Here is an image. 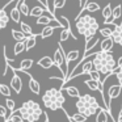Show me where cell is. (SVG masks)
I'll use <instances>...</instances> for the list:
<instances>
[{
	"label": "cell",
	"instance_id": "obj_1",
	"mask_svg": "<svg viewBox=\"0 0 122 122\" xmlns=\"http://www.w3.org/2000/svg\"><path fill=\"white\" fill-rule=\"evenodd\" d=\"M93 70L98 71L101 75H110L116 72L117 61L114 59L112 53H105V51H98L93 55Z\"/></svg>",
	"mask_w": 122,
	"mask_h": 122
},
{
	"label": "cell",
	"instance_id": "obj_2",
	"mask_svg": "<svg viewBox=\"0 0 122 122\" xmlns=\"http://www.w3.org/2000/svg\"><path fill=\"white\" fill-rule=\"evenodd\" d=\"M76 30L79 34L84 36L85 41H89L91 38L96 37V33L100 30L97 20L91 15H83L76 17Z\"/></svg>",
	"mask_w": 122,
	"mask_h": 122
},
{
	"label": "cell",
	"instance_id": "obj_3",
	"mask_svg": "<svg viewBox=\"0 0 122 122\" xmlns=\"http://www.w3.org/2000/svg\"><path fill=\"white\" fill-rule=\"evenodd\" d=\"M76 110L77 113L80 114H84L85 117H92V116H96L100 109V105H98L97 100H96L93 96L91 95H83L80 96L79 98L76 100Z\"/></svg>",
	"mask_w": 122,
	"mask_h": 122
},
{
	"label": "cell",
	"instance_id": "obj_4",
	"mask_svg": "<svg viewBox=\"0 0 122 122\" xmlns=\"http://www.w3.org/2000/svg\"><path fill=\"white\" fill-rule=\"evenodd\" d=\"M64 101H66V98H64L62 91L58 89V88H50L42 96V102L45 105V108L53 112L63 108Z\"/></svg>",
	"mask_w": 122,
	"mask_h": 122
},
{
	"label": "cell",
	"instance_id": "obj_5",
	"mask_svg": "<svg viewBox=\"0 0 122 122\" xmlns=\"http://www.w3.org/2000/svg\"><path fill=\"white\" fill-rule=\"evenodd\" d=\"M19 113L21 114V117L24 118V121L28 122H37L41 117L43 116L45 112L41 109L40 104L37 101L28 100L21 105V108L19 109Z\"/></svg>",
	"mask_w": 122,
	"mask_h": 122
},
{
	"label": "cell",
	"instance_id": "obj_6",
	"mask_svg": "<svg viewBox=\"0 0 122 122\" xmlns=\"http://www.w3.org/2000/svg\"><path fill=\"white\" fill-rule=\"evenodd\" d=\"M53 59H54V63H55V66L62 71V75H63L64 80H66L67 72H68V66H67V62H66V54H64V51H63V49H62L61 45H59L58 49L55 50Z\"/></svg>",
	"mask_w": 122,
	"mask_h": 122
},
{
	"label": "cell",
	"instance_id": "obj_7",
	"mask_svg": "<svg viewBox=\"0 0 122 122\" xmlns=\"http://www.w3.org/2000/svg\"><path fill=\"white\" fill-rule=\"evenodd\" d=\"M9 67H11V66H9ZM11 70L13 71V76H12V79H11V88L17 93V95H19V93L21 92V89H22V80H21V77L19 76L16 68L11 67Z\"/></svg>",
	"mask_w": 122,
	"mask_h": 122
},
{
	"label": "cell",
	"instance_id": "obj_8",
	"mask_svg": "<svg viewBox=\"0 0 122 122\" xmlns=\"http://www.w3.org/2000/svg\"><path fill=\"white\" fill-rule=\"evenodd\" d=\"M121 92H122V85L112 84L110 87H109V89H108V98H109V101L118 98L119 95H121Z\"/></svg>",
	"mask_w": 122,
	"mask_h": 122
},
{
	"label": "cell",
	"instance_id": "obj_9",
	"mask_svg": "<svg viewBox=\"0 0 122 122\" xmlns=\"http://www.w3.org/2000/svg\"><path fill=\"white\" fill-rule=\"evenodd\" d=\"M20 1H21V0H17L16 5H15L13 8L11 9V12H9V17H11V20L13 22H16V24H20V22H21V16H22L21 12H20V9H19Z\"/></svg>",
	"mask_w": 122,
	"mask_h": 122
},
{
	"label": "cell",
	"instance_id": "obj_10",
	"mask_svg": "<svg viewBox=\"0 0 122 122\" xmlns=\"http://www.w3.org/2000/svg\"><path fill=\"white\" fill-rule=\"evenodd\" d=\"M112 119H113V117L106 109H98L97 114H96V122H109Z\"/></svg>",
	"mask_w": 122,
	"mask_h": 122
},
{
	"label": "cell",
	"instance_id": "obj_11",
	"mask_svg": "<svg viewBox=\"0 0 122 122\" xmlns=\"http://www.w3.org/2000/svg\"><path fill=\"white\" fill-rule=\"evenodd\" d=\"M114 46V41L112 37L109 38H104L102 41H100V51H105V53H110L113 50Z\"/></svg>",
	"mask_w": 122,
	"mask_h": 122
},
{
	"label": "cell",
	"instance_id": "obj_12",
	"mask_svg": "<svg viewBox=\"0 0 122 122\" xmlns=\"http://www.w3.org/2000/svg\"><path fill=\"white\" fill-rule=\"evenodd\" d=\"M37 64L40 67H42V68H45V70H49V68H51L53 66H55L54 59L51 58V56H49V55H45V56H42L41 59H38Z\"/></svg>",
	"mask_w": 122,
	"mask_h": 122
},
{
	"label": "cell",
	"instance_id": "obj_13",
	"mask_svg": "<svg viewBox=\"0 0 122 122\" xmlns=\"http://www.w3.org/2000/svg\"><path fill=\"white\" fill-rule=\"evenodd\" d=\"M112 38H113L114 43H118L119 46H122V24L116 25L112 33Z\"/></svg>",
	"mask_w": 122,
	"mask_h": 122
},
{
	"label": "cell",
	"instance_id": "obj_14",
	"mask_svg": "<svg viewBox=\"0 0 122 122\" xmlns=\"http://www.w3.org/2000/svg\"><path fill=\"white\" fill-rule=\"evenodd\" d=\"M26 74H28V71H26ZM28 76H29V89L32 91L34 95H40V92H41V85H40V83H38L30 74H28Z\"/></svg>",
	"mask_w": 122,
	"mask_h": 122
},
{
	"label": "cell",
	"instance_id": "obj_15",
	"mask_svg": "<svg viewBox=\"0 0 122 122\" xmlns=\"http://www.w3.org/2000/svg\"><path fill=\"white\" fill-rule=\"evenodd\" d=\"M70 37H72L74 40H77V37L71 32V28H62L61 36H59V41H61V42H64V41H67Z\"/></svg>",
	"mask_w": 122,
	"mask_h": 122
},
{
	"label": "cell",
	"instance_id": "obj_16",
	"mask_svg": "<svg viewBox=\"0 0 122 122\" xmlns=\"http://www.w3.org/2000/svg\"><path fill=\"white\" fill-rule=\"evenodd\" d=\"M81 61L80 58V51L79 50H71L66 54V62H67V66H70L71 62H75V61Z\"/></svg>",
	"mask_w": 122,
	"mask_h": 122
},
{
	"label": "cell",
	"instance_id": "obj_17",
	"mask_svg": "<svg viewBox=\"0 0 122 122\" xmlns=\"http://www.w3.org/2000/svg\"><path fill=\"white\" fill-rule=\"evenodd\" d=\"M9 19H11V17L7 15L5 9H4V8H0V30H3L4 28L8 26Z\"/></svg>",
	"mask_w": 122,
	"mask_h": 122
},
{
	"label": "cell",
	"instance_id": "obj_18",
	"mask_svg": "<svg viewBox=\"0 0 122 122\" xmlns=\"http://www.w3.org/2000/svg\"><path fill=\"white\" fill-rule=\"evenodd\" d=\"M64 113H66V116L68 117V119H70L71 122H87V121H88V117H85L84 114L76 113V114H72V116H70V114L67 113V110H64Z\"/></svg>",
	"mask_w": 122,
	"mask_h": 122
},
{
	"label": "cell",
	"instance_id": "obj_19",
	"mask_svg": "<svg viewBox=\"0 0 122 122\" xmlns=\"http://www.w3.org/2000/svg\"><path fill=\"white\" fill-rule=\"evenodd\" d=\"M36 43H37V34L28 36L26 40H25V50L26 51L32 50V49L36 46Z\"/></svg>",
	"mask_w": 122,
	"mask_h": 122
},
{
	"label": "cell",
	"instance_id": "obj_20",
	"mask_svg": "<svg viewBox=\"0 0 122 122\" xmlns=\"http://www.w3.org/2000/svg\"><path fill=\"white\" fill-rule=\"evenodd\" d=\"M33 63H34V61L30 58H26V59H22L21 62H20V67H19V71H28V70L32 68Z\"/></svg>",
	"mask_w": 122,
	"mask_h": 122
},
{
	"label": "cell",
	"instance_id": "obj_21",
	"mask_svg": "<svg viewBox=\"0 0 122 122\" xmlns=\"http://www.w3.org/2000/svg\"><path fill=\"white\" fill-rule=\"evenodd\" d=\"M45 12H49V11H47V9H46L43 5H38V7H34V8L30 11V15H29V16H30V17H37V19H38V17L42 16Z\"/></svg>",
	"mask_w": 122,
	"mask_h": 122
},
{
	"label": "cell",
	"instance_id": "obj_22",
	"mask_svg": "<svg viewBox=\"0 0 122 122\" xmlns=\"http://www.w3.org/2000/svg\"><path fill=\"white\" fill-rule=\"evenodd\" d=\"M51 21H56V20L54 19L53 16H43V15H42V16L38 17L36 22H37V25H45V26H47V25H50ZM56 22H58V21H56Z\"/></svg>",
	"mask_w": 122,
	"mask_h": 122
},
{
	"label": "cell",
	"instance_id": "obj_23",
	"mask_svg": "<svg viewBox=\"0 0 122 122\" xmlns=\"http://www.w3.org/2000/svg\"><path fill=\"white\" fill-rule=\"evenodd\" d=\"M55 28H59V26H51V25L45 26V28H43V30L41 32V38H42V40H45V38L51 37V36H53V33H54V30H55ZM61 29H62V28H61Z\"/></svg>",
	"mask_w": 122,
	"mask_h": 122
},
{
	"label": "cell",
	"instance_id": "obj_24",
	"mask_svg": "<svg viewBox=\"0 0 122 122\" xmlns=\"http://www.w3.org/2000/svg\"><path fill=\"white\" fill-rule=\"evenodd\" d=\"M101 15H102V17H104V21L113 17V8H112V4H110V3H108L105 7H104V9H102V12H101Z\"/></svg>",
	"mask_w": 122,
	"mask_h": 122
},
{
	"label": "cell",
	"instance_id": "obj_25",
	"mask_svg": "<svg viewBox=\"0 0 122 122\" xmlns=\"http://www.w3.org/2000/svg\"><path fill=\"white\" fill-rule=\"evenodd\" d=\"M19 9H20V12H21V15H22V16H25V17H28V16L30 15L29 4L26 3V0H21V1H20Z\"/></svg>",
	"mask_w": 122,
	"mask_h": 122
},
{
	"label": "cell",
	"instance_id": "obj_26",
	"mask_svg": "<svg viewBox=\"0 0 122 122\" xmlns=\"http://www.w3.org/2000/svg\"><path fill=\"white\" fill-rule=\"evenodd\" d=\"M84 84L87 85V87L89 88L91 91H100V88H101L100 81H96V80H92V79L85 80V81H84Z\"/></svg>",
	"mask_w": 122,
	"mask_h": 122
},
{
	"label": "cell",
	"instance_id": "obj_27",
	"mask_svg": "<svg viewBox=\"0 0 122 122\" xmlns=\"http://www.w3.org/2000/svg\"><path fill=\"white\" fill-rule=\"evenodd\" d=\"M98 43H100V40H98L97 37H93V38H91L89 41H85V51H89V50H92V49H95Z\"/></svg>",
	"mask_w": 122,
	"mask_h": 122
},
{
	"label": "cell",
	"instance_id": "obj_28",
	"mask_svg": "<svg viewBox=\"0 0 122 122\" xmlns=\"http://www.w3.org/2000/svg\"><path fill=\"white\" fill-rule=\"evenodd\" d=\"M11 33H12V37H13L15 40L17 41V42H21V41H25V40H26V37H28V36H26V34H24V33H22L21 30L12 29V30H11Z\"/></svg>",
	"mask_w": 122,
	"mask_h": 122
},
{
	"label": "cell",
	"instance_id": "obj_29",
	"mask_svg": "<svg viewBox=\"0 0 122 122\" xmlns=\"http://www.w3.org/2000/svg\"><path fill=\"white\" fill-rule=\"evenodd\" d=\"M98 9H100V5H98L97 3H95V1H88V3L85 4V7H84V11L89 12V13L97 12Z\"/></svg>",
	"mask_w": 122,
	"mask_h": 122
},
{
	"label": "cell",
	"instance_id": "obj_30",
	"mask_svg": "<svg viewBox=\"0 0 122 122\" xmlns=\"http://www.w3.org/2000/svg\"><path fill=\"white\" fill-rule=\"evenodd\" d=\"M64 91H66V93L70 96V97H76V98H79L80 96V92H79V89H77L76 87H66L64 88Z\"/></svg>",
	"mask_w": 122,
	"mask_h": 122
},
{
	"label": "cell",
	"instance_id": "obj_31",
	"mask_svg": "<svg viewBox=\"0 0 122 122\" xmlns=\"http://www.w3.org/2000/svg\"><path fill=\"white\" fill-rule=\"evenodd\" d=\"M20 28H21V32L24 33V34H26V36H33L34 33H33V29H32V26H30L29 24H26V22H20Z\"/></svg>",
	"mask_w": 122,
	"mask_h": 122
},
{
	"label": "cell",
	"instance_id": "obj_32",
	"mask_svg": "<svg viewBox=\"0 0 122 122\" xmlns=\"http://www.w3.org/2000/svg\"><path fill=\"white\" fill-rule=\"evenodd\" d=\"M24 50H25V41L16 42V45H15V47H13V54L15 55H19V54H21Z\"/></svg>",
	"mask_w": 122,
	"mask_h": 122
},
{
	"label": "cell",
	"instance_id": "obj_33",
	"mask_svg": "<svg viewBox=\"0 0 122 122\" xmlns=\"http://www.w3.org/2000/svg\"><path fill=\"white\" fill-rule=\"evenodd\" d=\"M0 95H3L5 98L11 97V88L5 84H0Z\"/></svg>",
	"mask_w": 122,
	"mask_h": 122
},
{
	"label": "cell",
	"instance_id": "obj_34",
	"mask_svg": "<svg viewBox=\"0 0 122 122\" xmlns=\"http://www.w3.org/2000/svg\"><path fill=\"white\" fill-rule=\"evenodd\" d=\"M7 122H25L24 121V118L21 117V114L20 113H12L11 116H9V118H8V121Z\"/></svg>",
	"mask_w": 122,
	"mask_h": 122
},
{
	"label": "cell",
	"instance_id": "obj_35",
	"mask_svg": "<svg viewBox=\"0 0 122 122\" xmlns=\"http://www.w3.org/2000/svg\"><path fill=\"white\" fill-rule=\"evenodd\" d=\"M121 16H122V5L118 4V5H116L113 8V20L116 21V20H118Z\"/></svg>",
	"mask_w": 122,
	"mask_h": 122
},
{
	"label": "cell",
	"instance_id": "obj_36",
	"mask_svg": "<svg viewBox=\"0 0 122 122\" xmlns=\"http://www.w3.org/2000/svg\"><path fill=\"white\" fill-rule=\"evenodd\" d=\"M98 33L101 34V37H104V38H109V37H112L113 29H112V28H101V29L98 30Z\"/></svg>",
	"mask_w": 122,
	"mask_h": 122
},
{
	"label": "cell",
	"instance_id": "obj_37",
	"mask_svg": "<svg viewBox=\"0 0 122 122\" xmlns=\"http://www.w3.org/2000/svg\"><path fill=\"white\" fill-rule=\"evenodd\" d=\"M67 0H54L53 1V8H54V12L58 11V9L63 8L64 5H66Z\"/></svg>",
	"mask_w": 122,
	"mask_h": 122
},
{
	"label": "cell",
	"instance_id": "obj_38",
	"mask_svg": "<svg viewBox=\"0 0 122 122\" xmlns=\"http://www.w3.org/2000/svg\"><path fill=\"white\" fill-rule=\"evenodd\" d=\"M5 106L9 112L13 113V110L16 109V102H15V100H12L11 97H8V98H5Z\"/></svg>",
	"mask_w": 122,
	"mask_h": 122
},
{
	"label": "cell",
	"instance_id": "obj_39",
	"mask_svg": "<svg viewBox=\"0 0 122 122\" xmlns=\"http://www.w3.org/2000/svg\"><path fill=\"white\" fill-rule=\"evenodd\" d=\"M88 75L91 76V79H92V80H96V81H100V83H101V80H102V79H101V74H100L98 71H96V70L89 71V72H88Z\"/></svg>",
	"mask_w": 122,
	"mask_h": 122
},
{
	"label": "cell",
	"instance_id": "obj_40",
	"mask_svg": "<svg viewBox=\"0 0 122 122\" xmlns=\"http://www.w3.org/2000/svg\"><path fill=\"white\" fill-rule=\"evenodd\" d=\"M8 109H7V106H3V105H0V117L1 118H4V122L8 121L9 116H8Z\"/></svg>",
	"mask_w": 122,
	"mask_h": 122
},
{
	"label": "cell",
	"instance_id": "obj_41",
	"mask_svg": "<svg viewBox=\"0 0 122 122\" xmlns=\"http://www.w3.org/2000/svg\"><path fill=\"white\" fill-rule=\"evenodd\" d=\"M116 79L118 81V84L122 85V68H119V67H117L116 70Z\"/></svg>",
	"mask_w": 122,
	"mask_h": 122
},
{
	"label": "cell",
	"instance_id": "obj_42",
	"mask_svg": "<svg viewBox=\"0 0 122 122\" xmlns=\"http://www.w3.org/2000/svg\"><path fill=\"white\" fill-rule=\"evenodd\" d=\"M117 122H122V109L119 110V114H118V118H117Z\"/></svg>",
	"mask_w": 122,
	"mask_h": 122
},
{
	"label": "cell",
	"instance_id": "obj_43",
	"mask_svg": "<svg viewBox=\"0 0 122 122\" xmlns=\"http://www.w3.org/2000/svg\"><path fill=\"white\" fill-rule=\"evenodd\" d=\"M117 66H118L119 68H122V56L118 59V61H117Z\"/></svg>",
	"mask_w": 122,
	"mask_h": 122
},
{
	"label": "cell",
	"instance_id": "obj_44",
	"mask_svg": "<svg viewBox=\"0 0 122 122\" xmlns=\"http://www.w3.org/2000/svg\"><path fill=\"white\" fill-rule=\"evenodd\" d=\"M46 113V112H45ZM42 122H49V116H47V113H46V116H45V121H42Z\"/></svg>",
	"mask_w": 122,
	"mask_h": 122
},
{
	"label": "cell",
	"instance_id": "obj_45",
	"mask_svg": "<svg viewBox=\"0 0 122 122\" xmlns=\"http://www.w3.org/2000/svg\"><path fill=\"white\" fill-rule=\"evenodd\" d=\"M121 109H122V105H121Z\"/></svg>",
	"mask_w": 122,
	"mask_h": 122
}]
</instances>
